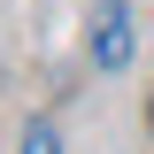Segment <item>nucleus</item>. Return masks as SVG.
<instances>
[{
  "label": "nucleus",
  "mask_w": 154,
  "mask_h": 154,
  "mask_svg": "<svg viewBox=\"0 0 154 154\" xmlns=\"http://www.w3.org/2000/svg\"><path fill=\"white\" fill-rule=\"evenodd\" d=\"M93 62L108 77L131 62V0H100V16H93Z\"/></svg>",
  "instance_id": "f257e3e1"
},
{
  "label": "nucleus",
  "mask_w": 154,
  "mask_h": 154,
  "mask_svg": "<svg viewBox=\"0 0 154 154\" xmlns=\"http://www.w3.org/2000/svg\"><path fill=\"white\" fill-rule=\"evenodd\" d=\"M23 154H62V131L46 123V116H31V123H23Z\"/></svg>",
  "instance_id": "f03ea898"
}]
</instances>
